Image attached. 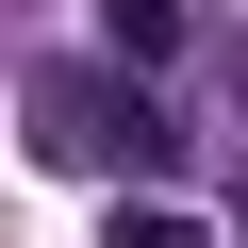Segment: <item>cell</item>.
I'll use <instances>...</instances> for the list:
<instances>
[{"mask_svg":"<svg viewBox=\"0 0 248 248\" xmlns=\"http://www.w3.org/2000/svg\"><path fill=\"white\" fill-rule=\"evenodd\" d=\"M232 99H248V66H232Z\"/></svg>","mask_w":248,"mask_h":248,"instance_id":"5","label":"cell"},{"mask_svg":"<svg viewBox=\"0 0 248 248\" xmlns=\"http://www.w3.org/2000/svg\"><path fill=\"white\" fill-rule=\"evenodd\" d=\"M116 248H199V232H182V215H116Z\"/></svg>","mask_w":248,"mask_h":248,"instance_id":"3","label":"cell"},{"mask_svg":"<svg viewBox=\"0 0 248 248\" xmlns=\"http://www.w3.org/2000/svg\"><path fill=\"white\" fill-rule=\"evenodd\" d=\"M232 232H248V199H232Z\"/></svg>","mask_w":248,"mask_h":248,"instance_id":"4","label":"cell"},{"mask_svg":"<svg viewBox=\"0 0 248 248\" xmlns=\"http://www.w3.org/2000/svg\"><path fill=\"white\" fill-rule=\"evenodd\" d=\"M50 133H66V149H99V166H149V182L182 166V116H166L149 83H116V99H83V83H50Z\"/></svg>","mask_w":248,"mask_h":248,"instance_id":"1","label":"cell"},{"mask_svg":"<svg viewBox=\"0 0 248 248\" xmlns=\"http://www.w3.org/2000/svg\"><path fill=\"white\" fill-rule=\"evenodd\" d=\"M116 50H133V66H166V50H182V0H116Z\"/></svg>","mask_w":248,"mask_h":248,"instance_id":"2","label":"cell"}]
</instances>
